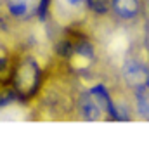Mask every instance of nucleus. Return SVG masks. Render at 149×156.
<instances>
[{"instance_id":"obj_2","label":"nucleus","mask_w":149,"mask_h":156,"mask_svg":"<svg viewBox=\"0 0 149 156\" xmlns=\"http://www.w3.org/2000/svg\"><path fill=\"white\" fill-rule=\"evenodd\" d=\"M82 113L83 116L90 120V122H94V120H101L102 116V102H101L95 94H85L82 99Z\"/></svg>"},{"instance_id":"obj_4","label":"nucleus","mask_w":149,"mask_h":156,"mask_svg":"<svg viewBox=\"0 0 149 156\" xmlns=\"http://www.w3.org/2000/svg\"><path fill=\"white\" fill-rule=\"evenodd\" d=\"M135 99H137L139 115L144 116V118H149V85L139 87L137 94H135Z\"/></svg>"},{"instance_id":"obj_3","label":"nucleus","mask_w":149,"mask_h":156,"mask_svg":"<svg viewBox=\"0 0 149 156\" xmlns=\"http://www.w3.org/2000/svg\"><path fill=\"white\" fill-rule=\"evenodd\" d=\"M113 7L122 17L128 19V17H133L137 14L139 2L137 0H113Z\"/></svg>"},{"instance_id":"obj_1","label":"nucleus","mask_w":149,"mask_h":156,"mask_svg":"<svg viewBox=\"0 0 149 156\" xmlns=\"http://www.w3.org/2000/svg\"><path fill=\"white\" fill-rule=\"evenodd\" d=\"M123 76L130 85L133 87H142V85H147L149 82V71L147 68L140 64L137 61H127L123 64Z\"/></svg>"},{"instance_id":"obj_5","label":"nucleus","mask_w":149,"mask_h":156,"mask_svg":"<svg viewBox=\"0 0 149 156\" xmlns=\"http://www.w3.org/2000/svg\"><path fill=\"white\" fill-rule=\"evenodd\" d=\"M66 5H71V7H78V5H82L83 4V0H62Z\"/></svg>"}]
</instances>
